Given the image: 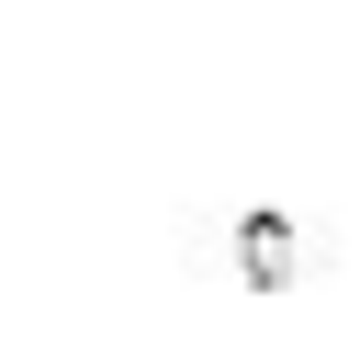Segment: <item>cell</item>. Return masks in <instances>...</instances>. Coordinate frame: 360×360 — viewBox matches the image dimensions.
<instances>
[{
    "mask_svg": "<svg viewBox=\"0 0 360 360\" xmlns=\"http://www.w3.org/2000/svg\"><path fill=\"white\" fill-rule=\"evenodd\" d=\"M236 270H248L259 292H281V281L304 270V259H292V225H281V214H248V225H236Z\"/></svg>",
    "mask_w": 360,
    "mask_h": 360,
    "instance_id": "6da1fadb",
    "label": "cell"
}]
</instances>
